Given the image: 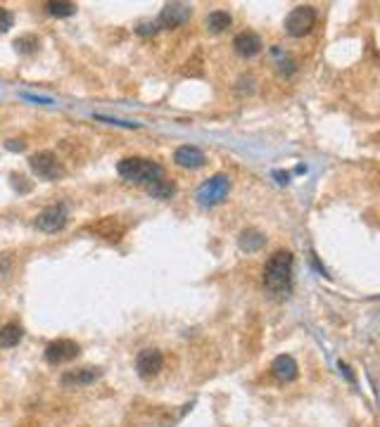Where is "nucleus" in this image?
<instances>
[{
  "instance_id": "obj_1",
  "label": "nucleus",
  "mask_w": 380,
  "mask_h": 427,
  "mask_svg": "<svg viewBox=\"0 0 380 427\" xmlns=\"http://www.w3.org/2000/svg\"><path fill=\"white\" fill-rule=\"evenodd\" d=\"M292 269H295V256L290 249L274 252L261 271L264 287L271 295H287L292 290Z\"/></svg>"
},
{
  "instance_id": "obj_2",
  "label": "nucleus",
  "mask_w": 380,
  "mask_h": 427,
  "mask_svg": "<svg viewBox=\"0 0 380 427\" xmlns=\"http://www.w3.org/2000/svg\"><path fill=\"white\" fill-rule=\"evenodd\" d=\"M117 173L128 183H141V185H150L152 181L164 178L162 164L145 157H124L117 164Z\"/></svg>"
},
{
  "instance_id": "obj_3",
  "label": "nucleus",
  "mask_w": 380,
  "mask_h": 427,
  "mask_svg": "<svg viewBox=\"0 0 380 427\" xmlns=\"http://www.w3.org/2000/svg\"><path fill=\"white\" fill-rule=\"evenodd\" d=\"M230 193V176L226 173H214L212 178H207L202 185L198 188L195 193V199H198L200 207L204 209H212L217 204H222Z\"/></svg>"
},
{
  "instance_id": "obj_4",
  "label": "nucleus",
  "mask_w": 380,
  "mask_h": 427,
  "mask_svg": "<svg viewBox=\"0 0 380 427\" xmlns=\"http://www.w3.org/2000/svg\"><path fill=\"white\" fill-rule=\"evenodd\" d=\"M29 169L34 171L36 178H40V181H48V183H53V181H58V178L64 176L62 162H60V157L53 150L34 152L32 157H29Z\"/></svg>"
},
{
  "instance_id": "obj_5",
  "label": "nucleus",
  "mask_w": 380,
  "mask_h": 427,
  "mask_svg": "<svg viewBox=\"0 0 380 427\" xmlns=\"http://www.w3.org/2000/svg\"><path fill=\"white\" fill-rule=\"evenodd\" d=\"M316 27V10L311 5H297L285 17V34L292 38H305Z\"/></svg>"
},
{
  "instance_id": "obj_6",
  "label": "nucleus",
  "mask_w": 380,
  "mask_h": 427,
  "mask_svg": "<svg viewBox=\"0 0 380 427\" xmlns=\"http://www.w3.org/2000/svg\"><path fill=\"white\" fill-rule=\"evenodd\" d=\"M81 354V347L74 342V339H53V342L45 347V361L50 366H62V363L74 361L76 356Z\"/></svg>"
},
{
  "instance_id": "obj_7",
  "label": "nucleus",
  "mask_w": 380,
  "mask_h": 427,
  "mask_svg": "<svg viewBox=\"0 0 380 427\" xmlns=\"http://www.w3.org/2000/svg\"><path fill=\"white\" fill-rule=\"evenodd\" d=\"M67 221H69V214L62 204H50L36 216V228L43 230V233H60V230H64Z\"/></svg>"
},
{
  "instance_id": "obj_8",
  "label": "nucleus",
  "mask_w": 380,
  "mask_h": 427,
  "mask_svg": "<svg viewBox=\"0 0 380 427\" xmlns=\"http://www.w3.org/2000/svg\"><path fill=\"white\" fill-rule=\"evenodd\" d=\"M164 368V354L155 347H147L143 352H138L136 356V373L143 380H152L159 375V370Z\"/></svg>"
},
{
  "instance_id": "obj_9",
  "label": "nucleus",
  "mask_w": 380,
  "mask_h": 427,
  "mask_svg": "<svg viewBox=\"0 0 380 427\" xmlns=\"http://www.w3.org/2000/svg\"><path fill=\"white\" fill-rule=\"evenodd\" d=\"M193 14V8L186 3H169L162 8V12H159L157 17V29H176L181 27V24L188 22V17Z\"/></svg>"
},
{
  "instance_id": "obj_10",
  "label": "nucleus",
  "mask_w": 380,
  "mask_h": 427,
  "mask_svg": "<svg viewBox=\"0 0 380 427\" xmlns=\"http://www.w3.org/2000/svg\"><path fill=\"white\" fill-rule=\"evenodd\" d=\"M174 164L181 169L195 171V169H202L204 164H207V154L200 150L198 145H181V147H176V152H174Z\"/></svg>"
},
{
  "instance_id": "obj_11",
  "label": "nucleus",
  "mask_w": 380,
  "mask_h": 427,
  "mask_svg": "<svg viewBox=\"0 0 380 427\" xmlns=\"http://www.w3.org/2000/svg\"><path fill=\"white\" fill-rule=\"evenodd\" d=\"M261 48H264V43H261L259 34H254V31H240L233 38V50L245 60L257 58L261 53Z\"/></svg>"
},
{
  "instance_id": "obj_12",
  "label": "nucleus",
  "mask_w": 380,
  "mask_h": 427,
  "mask_svg": "<svg viewBox=\"0 0 380 427\" xmlns=\"http://www.w3.org/2000/svg\"><path fill=\"white\" fill-rule=\"evenodd\" d=\"M271 375H274L278 382H292V380H297V375H300V366H297V361L290 354H281V356H276L274 361H271Z\"/></svg>"
},
{
  "instance_id": "obj_13",
  "label": "nucleus",
  "mask_w": 380,
  "mask_h": 427,
  "mask_svg": "<svg viewBox=\"0 0 380 427\" xmlns=\"http://www.w3.org/2000/svg\"><path fill=\"white\" fill-rule=\"evenodd\" d=\"M264 245H266V235L261 233L259 228H245V230H240L238 247L243 252H248V254H254V252L264 249Z\"/></svg>"
},
{
  "instance_id": "obj_14",
  "label": "nucleus",
  "mask_w": 380,
  "mask_h": 427,
  "mask_svg": "<svg viewBox=\"0 0 380 427\" xmlns=\"http://www.w3.org/2000/svg\"><path fill=\"white\" fill-rule=\"evenodd\" d=\"M100 370L97 368H81V370H71V373L62 375V385L64 387H86V385H93L100 378Z\"/></svg>"
},
{
  "instance_id": "obj_15",
  "label": "nucleus",
  "mask_w": 380,
  "mask_h": 427,
  "mask_svg": "<svg viewBox=\"0 0 380 427\" xmlns=\"http://www.w3.org/2000/svg\"><path fill=\"white\" fill-rule=\"evenodd\" d=\"M24 339V326L17 321H8L0 328V349H14Z\"/></svg>"
},
{
  "instance_id": "obj_16",
  "label": "nucleus",
  "mask_w": 380,
  "mask_h": 427,
  "mask_svg": "<svg viewBox=\"0 0 380 427\" xmlns=\"http://www.w3.org/2000/svg\"><path fill=\"white\" fill-rule=\"evenodd\" d=\"M145 193L150 195L152 199H159V202H167L174 195L178 193V185L174 181H167V178H159V181H152L150 185H145Z\"/></svg>"
},
{
  "instance_id": "obj_17",
  "label": "nucleus",
  "mask_w": 380,
  "mask_h": 427,
  "mask_svg": "<svg viewBox=\"0 0 380 427\" xmlns=\"http://www.w3.org/2000/svg\"><path fill=\"white\" fill-rule=\"evenodd\" d=\"M230 24H233V17H230L228 10H214V12H209L207 19H204V27H207L209 34H224Z\"/></svg>"
},
{
  "instance_id": "obj_18",
  "label": "nucleus",
  "mask_w": 380,
  "mask_h": 427,
  "mask_svg": "<svg viewBox=\"0 0 380 427\" xmlns=\"http://www.w3.org/2000/svg\"><path fill=\"white\" fill-rule=\"evenodd\" d=\"M91 230L100 235V238H105V240H115V243L117 240H121V235H124V228L117 225L115 219H105V221H100V223H93L91 225Z\"/></svg>"
},
{
  "instance_id": "obj_19",
  "label": "nucleus",
  "mask_w": 380,
  "mask_h": 427,
  "mask_svg": "<svg viewBox=\"0 0 380 427\" xmlns=\"http://www.w3.org/2000/svg\"><path fill=\"white\" fill-rule=\"evenodd\" d=\"M76 3H64V0H53V3H45V12L50 17H71L76 14Z\"/></svg>"
},
{
  "instance_id": "obj_20",
  "label": "nucleus",
  "mask_w": 380,
  "mask_h": 427,
  "mask_svg": "<svg viewBox=\"0 0 380 427\" xmlns=\"http://www.w3.org/2000/svg\"><path fill=\"white\" fill-rule=\"evenodd\" d=\"M38 45H40V40L36 34H24L14 40V50H17L19 55H34L36 50H38Z\"/></svg>"
},
{
  "instance_id": "obj_21",
  "label": "nucleus",
  "mask_w": 380,
  "mask_h": 427,
  "mask_svg": "<svg viewBox=\"0 0 380 427\" xmlns=\"http://www.w3.org/2000/svg\"><path fill=\"white\" fill-rule=\"evenodd\" d=\"M12 27H14V14L10 12L8 8H3V5H0V34H8V31Z\"/></svg>"
},
{
  "instance_id": "obj_22",
  "label": "nucleus",
  "mask_w": 380,
  "mask_h": 427,
  "mask_svg": "<svg viewBox=\"0 0 380 427\" xmlns=\"http://www.w3.org/2000/svg\"><path fill=\"white\" fill-rule=\"evenodd\" d=\"M12 273V259L8 254H0V278Z\"/></svg>"
},
{
  "instance_id": "obj_23",
  "label": "nucleus",
  "mask_w": 380,
  "mask_h": 427,
  "mask_svg": "<svg viewBox=\"0 0 380 427\" xmlns=\"http://www.w3.org/2000/svg\"><path fill=\"white\" fill-rule=\"evenodd\" d=\"M136 31H138V34H141V36H147V34H157L159 29H157V24H155V22H143Z\"/></svg>"
},
{
  "instance_id": "obj_24",
  "label": "nucleus",
  "mask_w": 380,
  "mask_h": 427,
  "mask_svg": "<svg viewBox=\"0 0 380 427\" xmlns=\"http://www.w3.org/2000/svg\"><path fill=\"white\" fill-rule=\"evenodd\" d=\"M100 121H107V123H117V126H126V128H138L141 123H131V121H119V119H112V117H97Z\"/></svg>"
},
{
  "instance_id": "obj_25",
  "label": "nucleus",
  "mask_w": 380,
  "mask_h": 427,
  "mask_svg": "<svg viewBox=\"0 0 380 427\" xmlns=\"http://www.w3.org/2000/svg\"><path fill=\"white\" fill-rule=\"evenodd\" d=\"M5 147H8L10 152H24L27 150V143L24 141H8L5 143Z\"/></svg>"
},
{
  "instance_id": "obj_26",
  "label": "nucleus",
  "mask_w": 380,
  "mask_h": 427,
  "mask_svg": "<svg viewBox=\"0 0 380 427\" xmlns=\"http://www.w3.org/2000/svg\"><path fill=\"white\" fill-rule=\"evenodd\" d=\"M274 178H278V183H281V185H287V183H290V176H287V173H283V171H274Z\"/></svg>"
},
{
  "instance_id": "obj_27",
  "label": "nucleus",
  "mask_w": 380,
  "mask_h": 427,
  "mask_svg": "<svg viewBox=\"0 0 380 427\" xmlns=\"http://www.w3.org/2000/svg\"><path fill=\"white\" fill-rule=\"evenodd\" d=\"M340 370H342V373H345V378L349 380V382H357V380H354V375L349 373V366H347V363H340Z\"/></svg>"
}]
</instances>
